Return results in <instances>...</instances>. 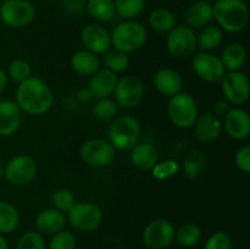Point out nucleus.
<instances>
[{
	"mask_svg": "<svg viewBox=\"0 0 250 249\" xmlns=\"http://www.w3.org/2000/svg\"><path fill=\"white\" fill-rule=\"evenodd\" d=\"M117 111H119V106L115 103V100L110 99V98L98 99V102L94 104V107H93L94 116L102 121L112 120L116 116Z\"/></svg>",
	"mask_w": 250,
	"mask_h": 249,
	"instance_id": "nucleus-35",
	"label": "nucleus"
},
{
	"mask_svg": "<svg viewBox=\"0 0 250 249\" xmlns=\"http://www.w3.org/2000/svg\"><path fill=\"white\" fill-rule=\"evenodd\" d=\"M77 98L81 100V102H88V100H89L90 98H92V95H90V93H89V90H88V88H85V89H84V88H82V89L78 90Z\"/></svg>",
	"mask_w": 250,
	"mask_h": 249,
	"instance_id": "nucleus-44",
	"label": "nucleus"
},
{
	"mask_svg": "<svg viewBox=\"0 0 250 249\" xmlns=\"http://www.w3.org/2000/svg\"><path fill=\"white\" fill-rule=\"evenodd\" d=\"M77 241L72 232L61 231L56 232L51 236L50 242H49V249H75Z\"/></svg>",
	"mask_w": 250,
	"mask_h": 249,
	"instance_id": "nucleus-38",
	"label": "nucleus"
},
{
	"mask_svg": "<svg viewBox=\"0 0 250 249\" xmlns=\"http://www.w3.org/2000/svg\"><path fill=\"white\" fill-rule=\"evenodd\" d=\"M153 83L155 89L166 97H172L182 92V76L173 68L163 67L156 71L153 77Z\"/></svg>",
	"mask_w": 250,
	"mask_h": 249,
	"instance_id": "nucleus-20",
	"label": "nucleus"
},
{
	"mask_svg": "<svg viewBox=\"0 0 250 249\" xmlns=\"http://www.w3.org/2000/svg\"><path fill=\"white\" fill-rule=\"evenodd\" d=\"M212 14L220 28L229 33L242 32L249 21V10L243 0H217Z\"/></svg>",
	"mask_w": 250,
	"mask_h": 249,
	"instance_id": "nucleus-2",
	"label": "nucleus"
},
{
	"mask_svg": "<svg viewBox=\"0 0 250 249\" xmlns=\"http://www.w3.org/2000/svg\"><path fill=\"white\" fill-rule=\"evenodd\" d=\"M143 83L138 77L133 75H127L117 80L114 90L115 103L117 106H121L124 109L137 106L143 99Z\"/></svg>",
	"mask_w": 250,
	"mask_h": 249,
	"instance_id": "nucleus-11",
	"label": "nucleus"
},
{
	"mask_svg": "<svg viewBox=\"0 0 250 249\" xmlns=\"http://www.w3.org/2000/svg\"><path fill=\"white\" fill-rule=\"evenodd\" d=\"M229 109H231V104L227 100H217V102H215L214 106H212V114L221 119V117L226 116Z\"/></svg>",
	"mask_w": 250,
	"mask_h": 249,
	"instance_id": "nucleus-43",
	"label": "nucleus"
},
{
	"mask_svg": "<svg viewBox=\"0 0 250 249\" xmlns=\"http://www.w3.org/2000/svg\"><path fill=\"white\" fill-rule=\"evenodd\" d=\"M225 100L231 105H242L248 100L250 94L249 80L242 71H229L221 80Z\"/></svg>",
	"mask_w": 250,
	"mask_h": 249,
	"instance_id": "nucleus-12",
	"label": "nucleus"
},
{
	"mask_svg": "<svg viewBox=\"0 0 250 249\" xmlns=\"http://www.w3.org/2000/svg\"><path fill=\"white\" fill-rule=\"evenodd\" d=\"M34 224L39 233L53 236L56 232L63 229L66 225V216L63 212L59 211L55 208H46L38 212Z\"/></svg>",
	"mask_w": 250,
	"mask_h": 249,
	"instance_id": "nucleus-21",
	"label": "nucleus"
},
{
	"mask_svg": "<svg viewBox=\"0 0 250 249\" xmlns=\"http://www.w3.org/2000/svg\"><path fill=\"white\" fill-rule=\"evenodd\" d=\"M85 9L93 19L100 22L110 21L116 14L114 0H87Z\"/></svg>",
	"mask_w": 250,
	"mask_h": 249,
	"instance_id": "nucleus-26",
	"label": "nucleus"
},
{
	"mask_svg": "<svg viewBox=\"0 0 250 249\" xmlns=\"http://www.w3.org/2000/svg\"><path fill=\"white\" fill-rule=\"evenodd\" d=\"M214 19L212 5L205 0H198L188 6L185 12L186 24L190 28H202Z\"/></svg>",
	"mask_w": 250,
	"mask_h": 249,
	"instance_id": "nucleus-22",
	"label": "nucleus"
},
{
	"mask_svg": "<svg viewBox=\"0 0 250 249\" xmlns=\"http://www.w3.org/2000/svg\"><path fill=\"white\" fill-rule=\"evenodd\" d=\"M131 161L139 170L149 171L159 161L158 150L149 143H138L131 149Z\"/></svg>",
	"mask_w": 250,
	"mask_h": 249,
	"instance_id": "nucleus-25",
	"label": "nucleus"
},
{
	"mask_svg": "<svg viewBox=\"0 0 250 249\" xmlns=\"http://www.w3.org/2000/svg\"><path fill=\"white\" fill-rule=\"evenodd\" d=\"M4 172H5V164L2 163V160L0 159V177L4 176Z\"/></svg>",
	"mask_w": 250,
	"mask_h": 249,
	"instance_id": "nucleus-47",
	"label": "nucleus"
},
{
	"mask_svg": "<svg viewBox=\"0 0 250 249\" xmlns=\"http://www.w3.org/2000/svg\"><path fill=\"white\" fill-rule=\"evenodd\" d=\"M225 70L227 71H241V68L246 65L247 61V50L243 44L229 43L222 49L221 56H220Z\"/></svg>",
	"mask_w": 250,
	"mask_h": 249,
	"instance_id": "nucleus-24",
	"label": "nucleus"
},
{
	"mask_svg": "<svg viewBox=\"0 0 250 249\" xmlns=\"http://www.w3.org/2000/svg\"><path fill=\"white\" fill-rule=\"evenodd\" d=\"M81 41L85 49L94 54H104L111 46L110 33L100 24H88L81 32Z\"/></svg>",
	"mask_w": 250,
	"mask_h": 249,
	"instance_id": "nucleus-16",
	"label": "nucleus"
},
{
	"mask_svg": "<svg viewBox=\"0 0 250 249\" xmlns=\"http://www.w3.org/2000/svg\"><path fill=\"white\" fill-rule=\"evenodd\" d=\"M222 127L231 138L236 141H243L250 134V116L248 111L239 106L229 109L224 117Z\"/></svg>",
	"mask_w": 250,
	"mask_h": 249,
	"instance_id": "nucleus-15",
	"label": "nucleus"
},
{
	"mask_svg": "<svg viewBox=\"0 0 250 249\" xmlns=\"http://www.w3.org/2000/svg\"><path fill=\"white\" fill-rule=\"evenodd\" d=\"M84 7V0H62V9L70 15H80Z\"/></svg>",
	"mask_w": 250,
	"mask_h": 249,
	"instance_id": "nucleus-42",
	"label": "nucleus"
},
{
	"mask_svg": "<svg viewBox=\"0 0 250 249\" xmlns=\"http://www.w3.org/2000/svg\"><path fill=\"white\" fill-rule=\"evenodd\" d=\"M202 238V229L198 225L188 222V224L182 225L177 231L175 232V241L180 246L190 248L199 243Z\"/></svg>",
	"mask_w": 250,
	"mask_h": 249,
	"instance_id": "nucleus-30",
	"label": "nucleus"
},
{
	"mask_svg": "<svg viewBox=\"0 0 250 249\" xmlns=\"http://www.w3.org/2000/svg\"><path fill=\"white\" fill-rule=\"evenodd\" d=\"M167 115L170 121L178 128H190L199 115L197 102L188 93H177L168 99Z\"/></svg>",
	"mask_w": 250,
	"mask_h": 249,
	"instance_id": "nucleus-5",
	"label": "nucleus"
},
{
	"mask_svg": "<svg viewBox=\"0 0 250 249\" xmlns=\"http://www.w3.org/2000/svg\"><path fill=\"white\" fill-rule=\"evenodd\" d=\"M175 227L164 219L149 222L143 231V242L150 249H165L175 241Z\"/></svg>",
	"mask_w": 250,
	"mask_h": 249,
	"instance_id": "nucleus-14",
	"label": "nucleus"
},
{
	"mask_svg": "<svg viewBox=\"0 0 250 249\" xmlns=\"http://www.w3.org/2000/svg\"><path fill=\"white\" fill-rule=\"evenodd\" d=\"M70 65L76 73L82 76H92L100 68V60L97 54L83 49L71 56Z\"/></svg>",
	"mask_w": 250,
	"mask_h": 249,
	"instance_id": "nucleus-23",
	"label": "nucleus"
},
{
	"mask_svg": "<svg viewBox=\"0 0 250 249\" xmlns=\"http://www.w3.org/2000/svg\"><path fill=\"white\" fill-rule=\"evenodd\" d=\"M222 29L219 26H205L203 27L199 34H197V48L202 51H209L216 49L221 44Z\"/></svg>",
	"mask_w": 250,
	"mask_h": 249,
	"instance_id": "nucleus-27",
	"label": "nucleus"
},
{
	"mask_svg": "<svg viewBox=\"0 0 250 249\" xmlns=\"http://www.w3.org/2000/svg\"><path fill=\"white\" fill-rule=\"evenodd\" d=\"M114 4L120 16L131 20L143 11L146 0H115Z\"/></svg>",
	"mask_w": 250,
	"mask_h": 249,
	"instance_id": "nucleus-33",
	"label": "nucleus"
},
{
	"mask_svg": "<svg viewBox=\"0 0 250 249\" xmlns=\"http://www.w3.org/2000/svg\"><path fill=\"white\" fill-rule=\"evenodd\" d=\"M103 61H104L105 68H107V70L112 71L115 73L124 72L129 66L128 54L115 48L105 51Z\"/></svg>",
	"mask_w": 250,
	"mask_h": 249,
	"instance_id": "nucleus-31",
	"label": "nucleus"
},
{
	"mask_svg": "<svg viewBox=\"0 0 250 249\" xmlns=\"http://www.w3.org/2000/svg\"><path fill=\"white\" fill-rule=\"evenodd\" d=\"M6 84H7L6 72H5V71L0 67V93H1L5 88H6Z\"/></svg>",
	"mask_w": 250,
	"mask_h": 249,
	"instance_id": "nucleus-45",
	"label": "nucleus"
},
{
	"mask_svg": "<svg viewBox=\"0 0 250 249\" xmlns=\"http://www.w3.org/2000/svg\"><path fill=\"white\" fill-rule=\"evenodd\" d=\"M178 171H180V165L177 161L167 159V160L158 161L151 168V175L155 180L164 181L175 176Z\"/></svg>",
	"mask_w": 250,
	"mask_h": 249,
	"instance_id": "nucleus-36",
	"label": "nucleus"
},
{
	"mask_svg": "<svg viewBox=\"0 0 250 249\" xmlns=\"http://www.w3.org/2000/svg\"><path fill=\"white\" fill-rule=\"evenodd\" d=\"M166 48L173 58H188L197 49V34L187 24L173 27L166 38Z\"/></svg>",
	"mask_w": 250,
	"mask_h": 249,
	"instance_id": "nucleus-8",
	"label": "nucleus"
},
{
	"mask_svg": "<svg viewBox=\"0 0 250 249\" xmlns=\"http://www.w3.org/2000/svg\"><path fill=\"white\" fill-rule=\"evenodd\" d=\"M38 172L37 160L27 154L14 156L5 164L4 176L11 185L22 187L34 180Z\"/></svg>",
	"mask_w": 250,
	"mask_h": 249,
	"instance_id": "nucleus-6",
	"label": "nucleus"
},
{
	"mask_svg": "<svg viewBox=\"0 0 250 249\" xmlns=\"http://www.w3.org/2000/svg\"><path fill=\"white\" fill-rule=\"evenodd\" d=\"M20 222V214L9 202L0 200V234L11 233Z\"/></svg>",
	"mask_w": 250,
	"mask_h": 249,
	"instance_id": "nucleus-29",
	"label": "nucleus"
},
{
	"mask_svg": "<svg viewBox=\"0 0 250 249\" xmlns=\"http://www.w3.org/2000/svg\"><path fill=\"white\" fill-rule=\"evenodd\" d=\"M192 68L200 80L209 83L221 82L226 73L219 56L209 51H200L192 59Z\"/></svg>",
	"mask_w": 250,
	"mask_h": 249,
	"instance_id": "nucleus-13",
	"label": "nucleus"
},
{
	"mask_svg": "<svg viewBox=\"0 0 250 249\" xmlns=\"http://www.w3.org/2000/svg\"><path fill=\"white\" fill-rule=\"evenodd\" d=\"M34 16L36 9L27 0H4L0 5V20L12 28L27 26Z\"/></svg>",
	"mask_w": 250,
	"mask_h": 249,
	"instance_id": "nucleus-9",
	"label": "nucleus"
},
{
	"mask_svg": "<svg viewBox=\"0 0 250 249\" xmlns=\"http://www.w3.org/2000/svg\"><path fill=\"white\" fill-rule=\"evenodd\" d=\"M141 124L131 115L115 117L107 129L109 142L117 150H131L141 139Z\"/></svg>",
	"mask_w": 250,
	"mask_h": 249,
	"instance_id": "nucleus-3",
	"label": "nucleus"
},
{
	"mask_svg": "<svg viewBox=\"0 0 250 249\" xmlns=\"http://www.w3.org/2000/svg\"><path fill=\"white\" fill-rule=\"evenodd\" d=\"M67 220L71 226L77 231L90 232L99 227L103 220V212L90 202L75 203L67 212Z\"/></svg>",
	"mask_w": 250,
	"mask_h": 249,
	"instance_id": "nucleus-7",
	"label": "nucleus"
},
{
	"mask_svg": "<svg viewBox=\"0 0 250 249\" xmlns=\"http://www.w3.org/2000/svg\"><path fill=\"white\" fill-rule=\"evenodd\" d=\"M193 129L197 139L202 143H211L220 137L222 132V121L212 112H204L198 115L193 124Z\"/></svg>",
	"mask_w": 250,
	"mask_h": 249,
	"instance_id": "nucleus-17",
	"label": "nucleus"
},
{
	"mask_svg": "<svg viewBox=\"0 0 250 249\" xmlns=\"http://www.w3.org/2000/svg\"><path fill=\"white\" fill-rule=\"evenodd\" d=\"M22 111L19 105L10 99L0 100V136L9 137L19 129Z\"/></svg>",
	"mask_w": 250,
	"mask_h": 249,
	"instance_id": "nucleus-19",
	"label": "nucleus"
},
{
	"mask_svg": "<svg viewBox=\"0 0 250 249\" xmlns=\"http://www.w3.org/2000/svg\"><path fill=\"white\" fill-rule=\"evenodd\" d=\"M76 198L73 195V193L70 189H66V188H60V189L55 190L53 193V197H51V204L53 208H55L56 210L61 212H68V210L75 205Z\"/></svg>",
	"mask_w": 250,
	"mask_h": 249,
	"instance_id": "nucleus-37",
	"label": "nucleus"
},
{
	"mask_svg": "<svg viewBox=\"0 0 250 249\" xmlns=\"http://www.w3.org/2000/svg\"><path fill=\"white\" fill-rule=\"evenodd\" d=\"M7 75L14 82L21 83L32 76V68L28 61L23 59H15L9 63Z\"/></svg>",
	"mask_w": 250,
	"mask_h": 249,
	"instance_id": "nucleus-34",
	"label": "nucleus"
},
{
	"mask_svg": "<svg viewBox=\"0 0 250 249\" xmlns=\"http://www.w3.org/2000/svg\"><path fill=\"white\" fill-rule=\"evenodd\" d=\"M16 249H45V241L39 232L28 231L20 237Z\"/></svg>",
	"mask_w": 250,
	"mask_h": 249,
	"instance_id": "nucleus-39",
	"label": "nucleus"
},
{
	"mask_svg": "<svg viewBox=\"0 0 250 249\" xmlns=\"http://www.w3.org/2000/svg\"><path fill=\"white\" fill-rule=\"evenodd\" d=\"M204 249H232L231 237L224 231L214 232L205 242Z\"/></svg>",
	"mask_w": 250,
	"mask_h": 249,
	"instance_id": "nucleus-40",
	"label": "nucleus"
},
{
	"mask_svg": "<svg viewBox=\"0 0 250 249\" xmlns=\"http://www.w3.org/2000/svg\"><path fill=\"white\" fill-rule=\"evenodd\" d=\"M110 37L111 46L128 54L138 50L144 45L146 41V29L139 22L127 20L117 24Z\"/></svg>",
	"mask_w": 250,
	"mask_h": 249,
	"instance_id": "nucleus-4",
	"label": "nucleus"
},
{
	"mask_svg": "<svg viewBox=\"0 0 250 249\" xmlns=\"http://www.w3.org/2000/svg\"><path fill=\"white\" fill-rule=\"evenodd\" d=\"M0 249H7V242L2 234H0Z\"/></svg>",
	"mask_w": 250,
	"mask_h": 249,
	"instance_id": "nucleus-46",
	"label": "nucleus"
},
{
	"mask_svg": "<svg viewBox=\"0 0 250 249\" xmlns=\"http://www.w3.org/2000/svg\"><path fill=\"white\" fill-rule=\"evenodd\" d=\"M234 164L242 172H250V146L244 145L237 150L234 155Z\"/></svg>",
	"mask_w": 250,
	"mask_h": 249,
	"instance_id": "nucleus-41",
	"label": "nucleus"
},
{
	"mask_svg": "<svg viewBox=\"0 0 250 249\" xmlns=\"http://www.w3.org/2000/svg\"><path fill=\"white\" fill-rule=\"evenodd\" d=\"M15 103L21 111L32 116H39L45 114L53 105V92L43 80L31 76L19 83L15 92Z\"/></svg>",
	"mask_w": 250,
	"mask_h": 249,
	"instance_id": "nucleus-1",
	"label": "nucleus"
},
{
	"mask_svg": "<svg viewBox=\"0 0 250 249\" xmlns=\"http://www.w3.org/2000/svg\"><path fill=\"white\" fill-rule=\"evenodd\" d=\"M117 80L119 78L115 72L107 68H99L97 72L90 76L87 88L92 98L95 99L109 98L110 95L114 94Z\"/></svg>",
	"mask_w": 250,
	"mask_h": 249,
	"instance_id": "nucleus-18",
	"label": "nucleus"
},
{
	"mask_svg": "<svg viewBox=\"0 0 250 249\" xmlns=\"http://www.w3.org/2000/svg\"><path fill=\"white\" fill-rule=\"evenodd\" d=\"M204 167L205 156L204 154L199 150L192 151V153L186 158L185 165H183L186 176H187V178H189V180L197 178L198 176L204 171Z\"/></svg>",
	"mask_w": 250,
	"mask_h": 249,
	"instance_id": "nucleus-32",
	"label": "nucleus"
},
{
	"mask_svg": "<svg viewBox=\"0 0 250 249\" xmlns=\"http://www.w3.org/2000/svg\"><path fill=\"white\" fill-rule=\"evenodd\" d=\"M149 24L158 32H170L173 27L177 26V19L175 14L167 9H155L149 15Z\"/></svg>",
	"mask_w": 250,
	"mask_h": 249,
	"instance_id": "nucleus-28",
	"label": "nucleus"
},
{
	"mask_svg": "<svg viewBox=\"0 0 250 249\" xmlns=\"http://www.w3.org/2000/svg\"><path fill=\"white\" fill-rule=\"evenodd\" d=\"M2 1H4V0H2Z\"/></svg>",
	"mask_w": 250,
	"mask_h": 249,
	"instance_id": "nucleus-48",
	"label": "nucleus"
},
{
	"mask_svg": "<svg viewBox=\"0 0 250 249\" xmlns=\"http://www.w3.org/2000/svg\"><path fill=\"white\" fill-rule=\"evenodd\" d=\"M81 158L93 167H105L114 160L115 149L110 142L105 139H88L81 146Z\"/></svg>",
	"mask_w": 250,
	"mask_h": 249,
	"instance_id": "nucleus-10",
	"label": "nucleus"
}]
</instances>
